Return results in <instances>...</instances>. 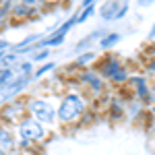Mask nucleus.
I'll list each match as a JSON object with an SVG mask.
<instances>
[{"mask_svg":"<svg viewBox=\"0 0 155 155\" xmlns=\"http://www.w3.org/2000/svg\"><path fill=\"white\" fill-rule=\"evenodd\" d=\"M143 72H145V77H147V79H151V81L155 83V60L153 58H147V60H145Z\"/></svg>","mask_w":155,"mask_h":155,"instance_id":"f8f14e48","label":"nucleus"},{"mask_svg":"<svg viewBox=\"0 0 155 155\" xmlns=\"http://www.w3.org/2000/svg\"><path fill=\"white\" fill-rule=\"evenodd\" d=\"M15 134H17L19 151H33L37 145L48 141V128L44 124H39L37 120L29 118V116H25L15 126Z\"/></svg>","mask_w":155,"mask_h":155,"instance_id":"7ed1b4c3","label":"nucleus"},{"mask_svg":"<svg viewBox=\"0 0 155 155\" xmlns=\"http://www.w3.org/2000/svg\"><path fill=\"white\" fill-rule=\"evenodd\" d=\"M97 11L104 21H118L128 12V2H104Z\"/></svg>","mask_w":155,"mask_h":155,"instance_id":"6e6552de","label":"nucleus"},{"mask_svg":"<svg viewBox=\"0 0 155 155\" xmlns=\"http://www.w3.org/2000/svg\"><path fill=\"white\" fill-rule=\"evenodd\" d=\"M0 149L6 151L8 155H12V153L19 151L15 128H12V126H6V124H2V122H0Z\"/></svg>","mask_w":155,"mask_h":155,"instance_id":"1a4fd4ad","label":"nucleus"},{"mask_svg":"<svg viewBox=\"0 0 155 155\" xmlns=\"http://www.w3.org/2000/svg\"><path fill=\"white\" fill-rule=\"evenodd\" d=\"M104 114H106L112 122H120V120L126 118V106L122 104L120 97H110L107 106L104 107Z\"/></svg>","mask_w":155,"mask_h":155,"instance_id":"9d476101","label":"nucleus"},{"mask_svg":"<svg viewBox=\"0 0 155 155\" xmlns=\"http://www.w3.org/2000/svg\"><path fill=\"white\" fill-rule=\"evenodd\" d=\"M89 104H91L89 95L72 79V83L60 93L58 107H56L58 124L64 126V128H72V126L81 124L85 120V116L89 114Z\"/></svg>","mask_w":155,"mask_h":155,"instance_id":"f257e3e1","label":"nucleus"},{"mask_svg":"<svg viewBox=\"0 0 155 155\" xmlns=\"http://www.w3.org/2000/svg\"><path fill=\"white\" fill-rule=\"evenodd\" d=\"M145 50H147V56L155 60V44H149V46H147Z\"/></svg>","mask_w":155,"mask_h":155,"instance_id":"2eb2a0df","label":"nucleus"},{"mask_svg":"<svg viewBox=\"0 0 155 155\" xmlns=\"http://www.w3.org/2000/svg\"><path fill=\"white\" fill-rule=\"evenodd\" d=\"M120 39H122V35L120 33H116V31H112V33H106V35H101V39L97 41V46L101 50H112L116 44H118Z\"/></svg>","mask_w":155,"mask_h":155,"instance_id":"9b49d317","label":"nucleus"},{"mask_svg":"<svg viewBox=\"0 0 155 155\" xmlns=\"http://www.w3.org/2000/svg\"><path fill=\"white\" fill-rule=\"evenodd\" d=\"M4 50H11V46L6 39H0V52H4Z\"/></svg>","mask_w":155,"mask_h":155,"instance_id":"dca6fc26","label":"nucleus"},{"mask_svg":"<svg viewBox=\"0 0 155 155\" xmlns=\"http://www.w3.org/2000/svg\"><path fill=\"white\" fill-rule=\"evenodd\" d=\"M54 66H56L54 62H48V64H41L39 68H35V71H33V79H39V77H44V74H46V72H50L52 68H54Z\"/></svg>","mask_w":155,"mask_h":155,"instance_id":"4468645a","label":"nucleus"},{"mask_svg":"<svg viewBox=\"0 0 155 155\" xmlns=\"http://www.w3.org/2000/svg\"><path fill=\"white\" fill-rule=\"evenodd\" d=\"M0 155H8V153H6V151H2V149H0Z\"/></svg>","mask_w":155,"mask_h":155,"instance_id":"aec40b11","label":"nucleus"},{"mask_svg":"<svg viewBox=\"0 0 155 155\" xmlns=\"http://www.w3.org/2000/svg\"><path fill=\"white\" fill-rule=\"evenodd\" d=\"M126 87L132 89V95H134V101H139L141 106H155V97H153V89H151V83L145 74H130V81Z\"/></svg>","mask_w":155,"mask_h":155,"instance_id":"423d86ee","label":"nucleus"},{"mask_svg":"<svg viewBox=\"0 0 155 155\" xmlns=\"http://www.w3.org/2000/svg\"><path fill=\"white\" fill-rule=\"evenodd\" d=\"M27 116V104L25 97H17L12 101H6L0 107V122L6 126H17L21 120Z\"/></svg>","mask_w":155,"mask_h":155,"instance_id":"0eeeda50","label":"nucleus"},{"mask_svg":"<svg viewBox=\"0 0 155 155\" xmlns=\"http://www.w3.org/2000/svg\"><path fill=\"white\" fill-rule=\"evenodd\" d=\"M72 79H74L77 85H79L85 93L89 95V99L99 101V99H104V97H106L107 83L101 79V74H99L93 66H89V68H79V71L74 72V77H72Z\"/></svg>","mask_w":155,"mask_h":155,"instance_id":"39448f33","label":"nucleus"},{"mask_svg":"<svg viewBox=\"0 0 155 155\" xmlns=\"http://www.w3.org/2000/svg\"><path fill=\"white\" fill-rule=\"evenodd\" d=\"M31 58H33V62H41V60L50 58V48H37L35 46V52L31 54Z\"/></svg>","mask_w":155,"mask_h":155,"instance_id":"ddd939ff","label":"nucleus"},{"mask_svg":"<svg viewBox=\"0 0 155 155\" xmlns=\"http://www.w3.org/2000/svg\"><path fill=\"white\" fill-rule=\"evenodd\" d=\"M149 116H151V118L155 120V106H151V107H149Z\"/></svg>","mask_w":155,"mask_h":155,"instance_id":"f3484780","label":"nucleus"},{"mask_svg":"<svg viewBox=\"0 0 155 155\" xmlns=\"http://www.w3.org/2000/svg\"><path fill=\"white\" fill-rule=\"evenodd\" d=\"M149 35H151V39H155V25L151 27V33H149Z\"/></svg>","mask_w":155,"mask_h":155,"instance_id":"a211bd4d","label":"nucleus"},{"mask_svg":"<svg viewBox=\"0 0 155 155\" xmlns=\"http://www.w3.org/2000/svg\"><path fill=\"white\" fill-rule=\"evenodd\" d=\"M151 89H153V97H155V83H151Z\"/></svg>","mask_w":155,"mask_h":155,"instance_id":"6ab92c4d","label":"nucleus"},{"mask_svg":"<svg viewBox=\"0 0 155 155\" xmlns=\"http://www.w3.org/2000/svg\"><path fill=\"white\" fill-rule=\"evenodd\" d=\"M25 104H27V116L29 118L37 120L39 124H44L46 128L54 126L58 120H56V106L52 101V97L48 95H29L25 97Z\"/></svg>","mask_w":155,"mask_h":155,"instance_id":"20e7f679","label":"nucleus"},{"mask_svg":"<svg viewBox=\"0 0 155 155\" xmlns=\"http://www.w3.org/2000/svg\"><path fill=\"white\" fill-rule=\"evenodd\" d=\"M101 79L106 83L114 85V87H126L128 81H130V71H128V64L120 58L118 54H112V52H106L101 56H97L95 64H93Z\"/></svg>","mask_w":155,"mask_h":155,"instance_id":"f03ea898","label":"nucleus"}]
</instances>
